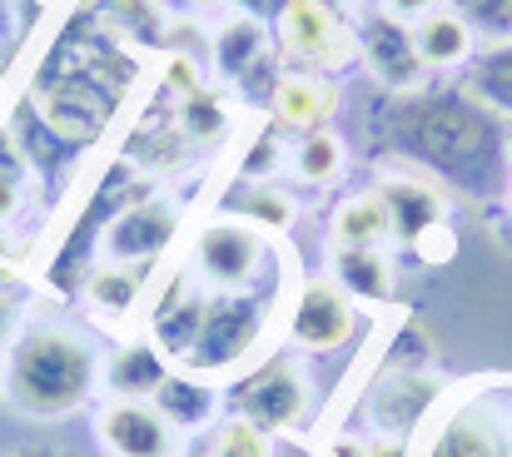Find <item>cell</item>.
<instances>
[{
  "label": "cell",
  "instance_id": "cell-22",
  "mask_svg": "<svg viewBox=\"0 0 512 457\" xmlns=\"http://www.w3.org/2000/svg\"><path fill=\"white\" fill-rule=\"evenodd\" d=\"M468 95H473L478 105H488L493 115H508L512 120V40L488 45V50L473 60Z\"/></svg>",
  "mask_w": 512,
  "mask_h": 457
},
{
  "label": "cell",
  "instance_id": "cell-31",
  "mask_svg": "<svg viewBox=\"0 0 512 457\" xmlns=\"http://www.w3.org/2000/svg\"><path fill=\"white\" fill-rule=\"evenodd\" d=\"M373 453V443H363V438H353V433H334L324 448H319V457H368Z\"/></svg>",
  "mask_w": 512,
  "mask_h": 457
},
{
  "label": "cell",
  "instance_id": "cell-34",
  "mask_svg": "<svg viewBox=\"0 0 512 457\" xmlns=\"http://www.w3.org/2000/svg\"><path fill=\"white\" fill-rule=\"evenodd\" d=\"M0 457H70V453H60V448H10Z\"/></svg>",
  "mask_w": 512,
  "mask_h": 457
},
{
  "label": "cell",
  "instance_id": "cell-2",
  "mask_svg": "<svg viewBox=\"0 0 512 457\" xmlns=\"http://www.w3.org/2000/svg\"><path fill=\"white\" fill-rule=\"evenodd\" d=\"M95 383H100V353L80 328L55 318L15 328L0 363V388L15 403V413L35 423H65L90 403Z\"/></svg>",
  "mask_w": 512,
  "mask_h": 457
},
{
  "label": "cell",
  "instance_id": "cell-13",
  "mask_svg": "<svg viewBox=\"0 0 512 457\" xmlns=\"http://www.w3.org/2000/svg\"><path fill=\"white\" fill-rule=\"evenodd\" d=\"M358 50L363 60L373 65V75L388 85V90H418L423 80V60H418V45H413V25L393 20L388 10L368 15V25L358 30Z\"/></svg>",
  "mask_w": 512,
  "mask_h": 457
},
{
  "label": "cell",
  "instance_id": "cell-18",
  "mask_svg": "<svg viewBox=\"0 0 512 457\" xmlns=\"http://www.w3.org/2000/svg\"><path fill=\"white\" fill-rule=\"evenodd\" d=\"M80 294L90 299V308H95L105 323H125L135 308L145 304V274H140V269H125V264L100 259V264L85 274Z\"/></svg>",
  "mask_w": 512,
  "mask_h": 457
},
{
  "label": "cell",
  "instance_id": "cell-33",
  "mask_svg": "<svg viewBox=\"0 0 512 457\" xmlns=\"http://www.w3.org/2000/svg\"><path fill=\"white\" fill-rule=\"evenodd\" d=\"M10 338H15V323H10V308L0 299V363H5V348H10Z\"/></svg>",
  "mask_w": 512,
  "mask_h": 457
},
{
  "label": "cell",
  "instance_id": "cell-24",
  "mask_svg": "<svg viewBox=\"0 0 512 457\" xmlns=\"http://www.w3.org/2000/svg\"><path fill=\"white\" fill-rule=\"evenodd\" d=\"M234 219H244L264 234H279V229L294 224V199L284 189H274L269 179H254V184L244 179V194L234 199Z\"/></svg>",
  "mask_w": 512,
  "mask_h": 457
},
{
  "label": "cell",
  "instance_id": "cell-19",
  "mask_svg": "<svg viewBox=\"0 0 512 457\" xmlns=\"http://www.w3.org/2000/svg\"><path fill=\"white\" fill-rule=\"evenodd\" d=\"M413 45H418L423 65L448 70V65H463L473 55V25L458 10H433V15H423L413 25Z\"/></svg>",
  "mask_w": 512,
  "mask_h": 457
},
{
  "label": "cell",
  "instance_id": "cell-4",
  "mask_svg": "<svg viewBox=\"0 0 512 457\" xmlns=\"http://www.w3.org/2000/svg\"><path fill=\"white\" fill-rule=\"evenodd\" d=\"M269 323H274V299L209 289L199 299V318L179 353V368L199 378H229V373L239 378L249 363H259Z\"/></svg>",
  "mask_w": 512,
  "mask_h": 457
},
{
  "label": "cell",
  "instance_id": "cell-20",
  "mask_svg": "<svg viewBox=\"0 0 512 457\" xmlns=\"http://www.w3.org/2000/svg\"><path fill=\"white\" fill-rule=\"evenodd\" d=\"M334 284L353 304H388L393 299V269L383 249H334Z\"/></svg>",
  "mask_w": 512,
  "mask_h": 457
},
{
  "label": "cell",
  "instance_id": "cell-28",
  "mask_svg": "<svg viewBox=\"0 0 512 457\" xmlns=\"http://www.w3.org/2000/svg\"><path fill=\"white\" fill-rule=\"evenodd\" d=\"M448 10H458L468 25H478V30H488V35H508L512 40L508 5H503V0H448Z\"/></svg>",
  "mask_w": 512,
  "mask_h": 457
},
{
  "label": "cell",
  "instance_id": "cell-9",
  "mask_svg": "<svg viewBox=\"0 0 512 457\" xmlns=\"http://www.w3.org/2000/svg\"><path fill=\"white\" fill-rule=\"evenodd\" d=\"M179 239V214L165 199H130L110 224H105V239H100V259L110 264H125V269H150L160 264Z\"/></svg>",
  "mask_w": 512,
  "mask_h": 457
},
{
  "label": "cell",
  "instance_id": "cell-14",
  "mask_svg": "<svg viewBox=\"0 0 512 457\" xmlns=\"http://www.w3.org/2000/svg\"><path fill=\"white\" fill-rule=\"evenodd\" d=\"M378 199L388 209L393 239H403V244H423L443 224V194L423 174H388V179H378Z\"/></svg>",
  "mask_w": 512,
  "mask_h": 457
},
{
  "label": "cell",
  "instance_id": "cell-26",
  "mask_svg": "<svg viewBox=\"0 0 512 457\" xmlns=\"http://www.w3.org/2000/svg\"><path fill=\"white\" fill-rule=\"evenodd\" d=\"M204 457H269V438H264L259 428H249L244 418H224V423L209 433Z\"/></svg>",
  "mask_w": 512,
  "mask_h": 457
},
{
  "label": "cell",
  "instance_id": "cell-25",
  "mask_svg": "<svg viewBox=\"0 0 512 457\" xmlns=\"http://www.w3.org/2000/svg\"><path fill=\"white\" fill-rule=\"evenodd\" d=\"M294 169H299V179H309V184H329V179H339V169H343V145L329 130H314V135L299 140Z\"/></svg>",
  "mask_w": 512,
  "mask_h": 457
},
{
  "label": "cell",
  "instance_id": "cell-30",
  "mask_svg": "<svg viewBox=\"0 0 512 457\" xmlns=\"http://www.w3.org/2000/svg\"><path fill=\"white\" fill-rule=\"evenodd\" d=\"M383 10H388L393 20H403V25H418L423 15L438 10V0H383Z\"/></svg>",
  "mask_w": 512,
  "mask_h": 457
},
{
  "label": "cell",
  "instance_id": "cell-10",
  "mask_svg": "<svg viewBox=\"0 0 512 457\" xmlns=\"http://www.w3.org/2000/svg\"><path fill=\"white\" fill-rule=\"evenodd\" d=\"M279 45H284V55H294L304 65L334 70V65H348V55L358 50V35L324 0H284L279 5Z\"/></svg>",
  "mask_w": 512,
  "mask_h": 457
},
{
  "label": "cell",
  "instance_id": "cell-7",
  "mask_svg": "<svg viewBox=\"0 0 512 457\" xmlns=\"http://www.w3.org/2000/svg\"><path fill=\"white\" fill-rule=\"evenodd\" d=\"M189 259H194V269L204 274L209 289L274 299L269 274L279 264V249L269 244L264 229H254L244 219H209V224H199L194 239H189Z\"/></svg>",
  "mask_w": 512,
  "mask_h": 457
},
{
  "label": "cell",
  "instance_id": "cell-11",
  "mask_svg": "<svg viewBox=\"0 0 512 457\" xmlns=\"http://www.w3.org/2000/svg\"><path fill=\"white\" fill-rule=\"evenodd\" d=\"M100 443L115 457H174L179 433L165 423V413L150 398H110L95 418Z\"/></svg>",
  "mask_w": 512,
  "mask_h": 457
},
{
  "label": "cell",
  "instance_id": "cell-12",
  "mask_svg": "<svg viewBox=\"0 0 512 457\" xmlns=\"http://www.w3.org/2000/svg\"><path fill=\"white\" fill-rule=\"evenodd\" d=\"M433 408H438V388L428 383V373H413V368L408 373L403 368L378 373V388H373V403H368L378 438L413 443L418 428L433 418Z\"/></svg>",
  "mask_w": 512,
  "mask_h": 457
},
{
  "label": "cell",
  "instance_id": "cell-1",
  "mask_svg": "<svg viewBox=\"0 0 512 457\" xmlns=\"http://www.w3.org/2000/svg\"><path fill=\"white\" fill-rule=\"evenodd\" d=\"M383 135L388 150L473 199L498 194L512 179L508 135L498 115L478 105L468 90H398L383 105Z\"/></svg>",
  "mask_w": 512,
  "mask_h": 457
},
{
  "label": "cell",
  "instance_id": "cell-35",
  "mask_svg": "<svg viewBox=\"0 0 512 457\" xmlns=\"http://www.w3.org/2000/svg\"><path fill=\"white\" fill-rule=\"evenodd\" d=\"M503 5H508V25H512V0H503Z\"/></svg>",
  "mask_w": 512,
  "mask_h": 457
},
{
  "label": "cell",
  "instance_id": "cell-5",
  "mask_svg": "<svg viewBox=\"0 0 512 457\" xmlns=\"http://www.w3.org/2000/svg\"><path fill=\"white\" fill-rule=\"evenodd\" d=\"M229 408L234 418H244L249 428H259L264 438H284L299 433L314 413V383L304 373V363L294 358V348L284 353H264L259 363H249L234 383H229Z\"/></svg>",
  "mask_w": 512,
  "mask_h": 457
},
{
  "label": "cell",
  "instance_id": "cell-23",
  "mask_svg": "<svg viewBox=\"0 0 512 457\" xmlns=\"http://www.w3.org/2000/svg\"><path fill=\"white\" fill-rule=\"evenodd\" d=\"M214 60L224 80H244L264 60V25L259 20H229L214 40Z\"/></svg>",
  "mask_w": 512,
  "mask_h": 457
},
{
  "label": "cell",
  "instance_id": "cell-27",
  "mask_svg": "<svg viewBox=\"0 0 512 457\" xmlns=\"http://www.w3.org/2000/svg\"><path fill=\"white\" fill-rule=\"evenodd\" d=\"M25 154L20 145L10 140V135H0V224L15 214V204H20V194H25Z\"/></svg>",
  "mask_w": 512,
  "mask_h": 457
},
{
  "label": "cell",
  "instance_id": "cell-17",
  "mask_svg": "<svg viewBox=\"0 0 512 457\" xmlns=\"http://www.w3.org/2000/svg\"><path fill=\"white\" fill-rule=\"evenodd\" d=\"M269 105H274V120H279L284 130H294V135L324 130V120L339 110L334 90H329L324 80H314V75H284V80L274 85Z\"/></svg>",
  "mask_w": 512,
  "mask_h": 457
},
{
  "label": "cell",
  "instance_id": "cell-8",
  "mask_svg": "<svg viewBox=\"0 0 512 457\" xmlns=\"http://www.w3.org/2000/svg\"><path fill=\"white\" fill-rule=\"evenodd\" d=\"M284 338L294 353H334L353 338V299L334 279H304L284 299Z\"/></svg>",
  "mask_w": 512,
  "mask_h": 457
},
{
  "label": "cell",
  "instance_id": "cell-15",
  "mask_svg": "<svg viewBox=\"0 0 512 457\" xmlns=\"http://www.w3.org/2000/svg\"><path fill=\"white\" fill-rule=\"evenodd\" d=\"M170 373H174L170 353H165L155 338H130V343H120V348L110 353V363H105V388H110L115 398H155Z\"/></svg>",
  "mask_w": 512,
  "mask_h": 457
},
{
  "label": "cell",
  "instance_id": "cell-21",
  "mask_svg": "<svg viewBox=\"0 0 512 457\" xmlns=\"http://www.w3.org/2000/svg\"><path fill=\"white\" fill-rule=\"evenodd\" d=\"M383 239H393V224H388L378 189L353 194L334 209V249H378Z\"/></svg>",
  "mask_w": 512,
  "mask_h": 457
},
{
  "label": "cell",
  "instance_id": "cell-16",
  "mask_svg": "<svg viewBox=\"0 0 512 457\" xmlns=\"http://www.w3.org/2000/svg\"><path fill=\"white\" fill-rule=\"evenodd\" d=\"M150 403L165 413V423H170L174 433H199V428H209V423H214V413H219L224 393H219L209 378L174 368L170 378L160 383V393H155Z\"/></svg>",
  "mask_w": 512,
  "mask_h": 457
},
{
  "label": "cell",
  "instance_id": "cell-29",
  "mask_svg": "<svg viewBox=\"0 0 512 457\" xmlns=\"http://www.w3.org/2000/svg\"><path fill=\"white\" fill-rule=\"evenodd\" d=\"M284 159V145H279V135H254L249 140V154L239 159V179H269L274 174V164Z\"/></svg>",
  "mask_w": 512,
  "mask_h": 457
},
{
  "label": "cell",
  "instance_id": "cell-6",
  "mask_svg": "<svg viewBox=\"0 0 512 457\" xmlns=\"http://www.w3.org/2000/svg\"><path fill=\"white\" fill-rule=\"evenodd\" d=\"M408 457H512L508 388H468L438 403L408 443Z\"/></svg>",
  "mask_w": 512,
  "mask_h": 457
},
{
  "label": "cell",
  "instance_id": "cell-32",
  "mask_svg": "<svg viewBox=\"0 0 512 457\" xmlns=\"http://www.w3.org/2000/svg\"><path fill=\"white\" fill-rule=\"evenodd\" d=\"M368 457H408V443H398V438H378Z\"/></svg>",
  "mask_w": 512,
  "mask_h": 457
},
{
  "label": "cell",
  "instance_id": "cell-3",
  "mask_svg": "<svg viewBox=\"0 0 512 457\" xmlns=\"http://www.w3.org/2000/svg\"><path fill=\"white\" fill-rule=\"evenodd\" d=\"M95 55H70L50 60L30 90V110L70 145L85 150L105 135V125L120 110V80H110V60L90 65Z\"/></svg>",
  "mask_w": 512,
  "mask_h": 457
}]
</instances>
